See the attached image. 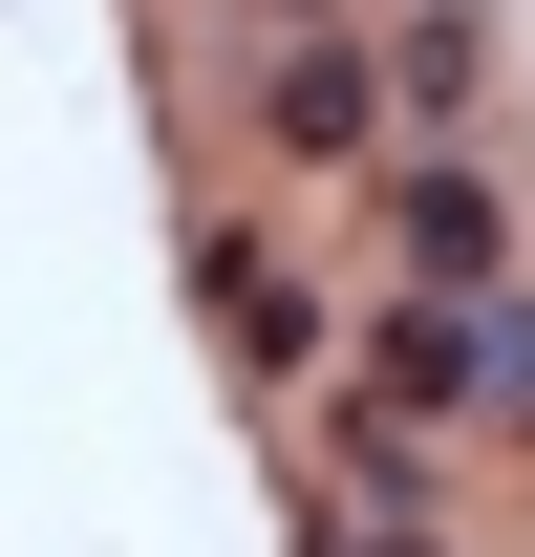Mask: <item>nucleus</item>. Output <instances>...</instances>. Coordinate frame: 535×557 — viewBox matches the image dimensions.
<instances>
[{
  "label": "nucleus",
  "instance_id": "f257e3e1",
  "mask_svg": "<svg viewBox=\"0 0 535 557\" xmlns=\"http://www.w3.org/2000/svg\"><path fill=\"white\" fill-rule=\"evenodd\" d=\"M386 236H407V278H428V300H493V278H514L493 172H407V194H386Z\"/></svg>",
  "mask_w": 535,
  "mask_h": 557
},
{
  "label": "nucleus",
  "instance_id": "f03ea898",
  "mask_svg": "<svg viewBox=\"0 0 535 557\" xmlns=\"http://www.w3.org/2000/svg\"><path fill=\"white\" fill-rule=\"evenodd\" d=\"M258 129H278V150H364V65H343V44H300V65L258 86Z\"/></svg>",
  "mask_w": 535,
  "mask_h": 557
},
{
  "label": "nucleus",
  "instance_id": "7ed1b4c3",
  "mask_svg": "<svg viewBox=\"0 0 535 557\" xmlns=\"http://www.w3.org/2000/svg\"><path fill=\"white\" fill-rule=\"evenodd\" d=\"M300 22H322V0H300Z\"/></svg>",
  "mask_w": 535,
  "mask_h": 557
}]
</instances>
